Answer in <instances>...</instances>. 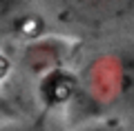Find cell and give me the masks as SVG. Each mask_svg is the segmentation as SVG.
Wrapping results in <instances>:
<instances>
[{
	"mask_svg": "<svg viewBox=\"0 0 134 131\" xmlns=\"http://www.w3.org/2000/svg\"><path fill=\"white\" fill-rule=\"evenodd\" d=\"M78 80V96H85L94 107H134V45L103 53Z\"/></svg>",
	"mask_w": 134,
	"mask_h": 131,
	"instance_id": "obj_1",
	"label": "cell"
},
{
	"mask_svg": "<svg viewBox=\"0 0 134 131\" xmlns=\"http://www.w3.org/2000/svg\"><path fill=\"white\" fill-rule=\"evenodd\" d=\"M60 5L87 24H134V0H60Z\"/></svg>",
	"mask_w": 134,
	"mask_h": 131,
	"instance_id": "obj_2",
	"label": "cell"
},
{
	"mask_svg": "<svg viewBox=\"0 0 134 131\" xmlns=\"http://www.w3.org/2000/svg\"><path fill=\"white\" fill-rule=\"evenodd\" d=\"M45 20L27 0H0V36L25 38L27 42L43 38Z\"/></svg>",
	"mask_w": 134,
	"mask_h": 131,
	"instance_id": "obj_3",
	"label": "cell"
},
{
	"mask_svg": "<svg viewBox=\"0 0 134 131\" xmlns=\"http://www.w3.org/2000/svg\"><path fill=\"white\" fill-rule=\"evenodd\" d=\"M78 89H81V80L76 73L67 69V67H58L38 78V100L47 109H58L65 104L74 102L78 98Z\"/></svg>",
	"mask_w": 134,
	"mask_h": 131,
	"instance_id": "obj_4",
	"label": "cell"
},
{
	"mask_svg": "<svg viewBox=\"0 0 134 131\" xmlns=\"http://www.w3.org/2000/svg\"><path fill=\"white\" fill-rule=\"evenodd\" d=\"M69 56V45L58 38H36L27 42L23 53V65L34 73H47L52 69L65 67V60Z\"/></svg>",
	"mask_w": 134,
	"mask_h": 131,
	"instance_id": "obj_5",
	"label": "cell"
},
{
	"mask_svg": "<svg viewBox=\"0 0 134 131\" xmlns=\"http://www.w3.org/2000/svg\"><path fill=\"white\" fill-rule=\"evenodd\" d=\"M76 131H121V122L119 120H96V122H87V124L78 127Z\"/></svg>",
	"mask_w": 134,
	"mask_h": 131,
	"instance_id": "obj_6",
	"label": "cell"
},
{
	"mask_svg": "<svg viewBox=\"0 0 134 131\" xmlns=\"http://www.w3.org/2000/svg\"><path fill=\"white\" fill-rule=\"evenodd\" d=\"M9 69H11V62H9V58H5L2 53H0V80H5V78H7Z\"/></svg>",
	"mask_w": 134,
	"mask_h": 131,
	"instance_id": "obj_7",
	"label": "cell"
},
{
	"mask_svg": "<svg viewBox=\"0 0 134 131\" xmlns=\"http://www.w3.org/2000/svg\"><path fill=\"white\" fill-rule=\"evenodd\" d=\"M0 131H31V129H27L25 124H7V127H2Z\"/></svg>",
	"mask_w": 134,
	"mask_h": 131,
	"instance_id": "obj_8",
	"label": "cell"
}]
</instances>
